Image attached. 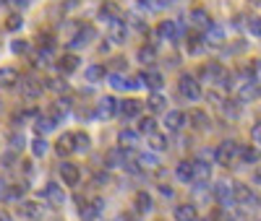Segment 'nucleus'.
<instances>
[{
	"mask_svg": "<svg viewBox=\"0 0 261 221\" xmlns=\"http://www.w3.org/2000/svg\"><path fill=\"white\" fill-rule=\"evenodd\" d=\"M232 198H235V206H241L243 211H253L258 206V195L248 185H243V182L232 185Z\"/></svg>",
	"mask_w": 261,
	"mask_h": 221,
	"instance_id": "obj_1",
	"label": "nucleus"
},
{
	"mask_svg": "<svg viewBox=\"0 0 261 221\" xmlns=\"http://www.w3.org/2000/svg\"><path fill=\"white\" fill-rule=\"evenodd\" d=\"M238 156H241V146H238L235 141H222L214 151V162H220L222 167H230Z\"/></svg>",
	"mask_w": 261,
	"mask_h": 221,
	"instance_id": "obj_2",
	"label": "nucleus"
},
{
	"mask_svg": "<svg viewBox=\"0 0 261 221\" xmlns=\"http://www.w3.org/2000/svg\"><path fill=\"white\" fill-rule=\"evenodd\" d=\"M178 88H180V94H183L188 102H199V99H201V86H199V81H196L191 73H183V76L178 78Z\"/></svg>",
	"mask_w": 261,
	"mask_h": 221,
	"instance_id": "obj_3",
	"label": "nucleus"
},
{
	"mask_svg": "<svg viewBox=\"0 0 261 221\" xmlns=\"http://www.w3.org/2000/svg\"><path fill=\"white\" fill-rule=\"evenodd\" d=\"M235 94H238V102H253L261 97V86L256 78H246L243 83L235 86Z\"/></svg>",
	"mask_w": 261,
	"mask_h": 221,
	"instance_id": "obj_4",
	"label": "nucleus"
},
{
	"mask_svg": "<svg viewBox=\"0 0 261 221\" xmlns=\"http://www.w3.org/2000/svg\"><path fill=\"white\" fill-rule=\"evenodd\" d=\"M58 174H60L63 185H68V187H76V185L81 182V169H79V164H73V162H60Z\"/></svg>",
	"mask_w": 261,
	"mask_h": 221,
	"instance_id": "obj_5",
	"label": "nucleus"
},
{
	"mask_svg": "<svg viewBox=\"0 0 261 221\" xmlns=\"http://www.w3.org/2000/svg\"><path fill=\"white\" fill-rule=\"evenodd\" d=\"M107 39L113 44H125V39H128V24L125 21H120V18L107 21Z\"/></svg>",
	"mask_w": 261,
	"mask_h": 221,
	"instance_id": "obj_6",
	"label": "nucleus"
},
{
	"mask_svg": "<svg viewBox=\"0 0 261 221\" xmlns=\"http://www.w3.org/2000/svg\"><path fill=\"white\" fill-rule=\"evenodd\" d=\"M214 201L220 203L225 211H230V208L235 206V198H232V185H230V182H225V180H222V182H217V185H214Z\"/></svg>",
	"mask_w": 261,
	"mask_h": 221,
	"instance_id": "obj_7",
	"label": "nucleus"
},
{
	"mask_svg": "<svg viewBox=\"0 0 261 221\" xmlns=\"http://www.w3.org/2000/svg\"><path fill=\"white\" fill-rule=\"evenodd\" d=\"M118 115V99L115 97H102L97 102V109H94V117L97 120H110Z\"/></svg>",
	"mask_w": 261,
	"mask_h": 221,
	"instance_id": "obj_8",
	"label": "nucleus"
},
{
	"mask_svg": "<svg viewBox=\"0 0 261 221\" xmlns=\"http://www.w3.org/2000/svg\"><path fill=\"white\" fill-rule=\"evenodd\" d=\"M141 109H144V104L139 99H123V102H118V115H123V120H136L141 115Z\"/></svg>",
	"mask_w": 261,
	"mask_h": 221,
	"instance_id": "obj_9",
	"label": "nucleus"
},
{
	"mask_svg": "<svg viewBox=\"0 0 261 221\" xmlns=\"http://www.w3.org/2000/svg\"><path fill=\"white\" fill-rule=\"evenodd\" d=\"M110 83H113L115 88H120V91H134V88L144 86L141 76H136V78H130V76H123V73H113V76H110Z\"/></svg>",
	"mask_w": 261,
	"mask_h": 221,
	"instance_id": "obj_10",
	"label": "nucleus"
},
{
	"mask_svg": "<svg viewBox=\"0 0 261 221\" xmlns=\"http://www.w3.org/2000/svg\"><path fill=\"white\" fill-rule=\"evenodd\" d=\"M45 201H47L53 208H63V203H65V190H63L58 182H47V185H45Z\"/></svg>",
	"mask_w": 261,
	"mask_h": 221,
	"instance_id": "obj_11",
	"label": "nucleus"
},
{
	"mask_svg": "<svg viewBox=\"0 0 261 221\" xmlns=\"http://www.w3.org/2000/svg\"><path fill=\"white\" fill-rule=\"evenodd\" d=\"M209 180H212L209 162H204V159L193 162V185H209Z\"/></svg>",
	"mask_w": 261,
	"mask_h": 221,
	"instance_id": "obj_12",
	"label": "nucleus"
},
{
	"mask_svg": "<svg viewBox=\"0 0 261 221\" xmlns=\"http://www.w3.org/2000/svg\"><path fill=\"white\" fill-rule=\"evenodd\" d=\"M165 128L167 133H180L186 128V115L178 112V109H170V112H165Z\"/></svg>",
	"mask_w": 261,
	"mask_h": 221,
	"instance_id": "obj_13",
	"label": "nucleus"
},
{
	"mask_svg": "<svg viewBox=\"0 0 261 221\" xmlns=\"http://www.w3.org/2000/svg\"><path fill=\"white\" fill-rule=\"evenodd\" d=\"M18 216L27 218V221H37V218H42V206L37 201H21L18 203Z\"/></svg>",
	"mask_w": 261,
	"mask_h": 221,
	"instance_id": "obj_14",
	"label": "nucleus"
},
{
	"mask_svg": "<svg viewBox=\"0 0 261 221\" xmlns=\"http://www.w3.org/2000/svg\"><path fill=\"white\" fill-rule=\"evenodd\" d=\"M160 37L165 39V42H175V39H180V26H178V21H172V18H167V21H160Z\"/></svg>",
	"mask_w": 261,
	"mask_h": 221,
	"instance_id": "obj_15",
	"label": "nucleus"
},
{
	"mask_svg": "<svg viewBox=\"0 0 261 221\" xmlns=\"http://www.w3.org/2000/svg\"><path fill=\"white\" fill-rule=\"evenodd\" d=\"M94 37H97L94 26H84L79 34H73V39L68 42V47H71V50H81V47H86V44H89Z\"/></svg>",
	"mask_w": 261,
	"mask_h": 221,
	"instance_id": "obj_16",
	"label": "nucleus"
},
{
	"mask_svg": "<svg viewBox=\"0 0 261 221\" xmlns=\"http://www.w3.org/2000/svg\"><path fill=\"white\" fill-rule=\"evenodd\" d=\"M42 91H45V86L37 78H21V94L27 99H37V97H42Z\"/></svg>",
	"mask_w": 261,
	"mask_h": 221,
	"instance_id": "obj_17",
	"label": "nucleus"
},
{
	"mask_svg": "<svg viewBox=\"0 0 261 221\" xmlns=\"http://www.w3.org/2000/svg\"><path fill=\"white\" fill-rule=\"evenodd\" d=\"M222 42H225V29H222V26L212 24V26L204 31V44H206V47H220Z\"/></svg>",
	"mask_w": 261,
	"mask_h": 221,
	"instance_id": "obj_18",
	"label": "nucleus"
},
{
	"mask_svg": "<svg viewBox=\"0 0 261 221\" xmlns=\"http://www.w3.org/2000/svg\"><path fill=\"white\" fill-rule=\"evenodd\" d=\"M186 122L191 125V128H196V130H206L212 122H209V115L204 112V109H191L188 112V117H186Z\"/></svg>",
	"mask_w": 261,
	"mask_h": 221,
	"instance_id": "obj_19",
	"label": "nucleus"
},
{
	"mask_svg": "<svg viewBox=\"0 0 261 221\" xmlns=\"http://www.w3.org/2000/svg\"><path fill=\"white\" fill-rule=\"evenodd\" d=\"M134 206H136L139 213H151V211H154V201H151V195H149L146 190H139V193H136Z\"/></svg>",
	"mask_w": 261,
	"mask_h": 221,
	"instance_id": "obj_20",
	"label": "nucleus"
},
{
	"mask_svg": "<svg viewBox=\"0 0 261 221\" xmlns=\"http://www.w3.org/2000/svg\"><path fill=\"white\" fill-rule=\"evenodd\" d=\"M118 143H120V148H136V146H139V130L123 128V130L118 133Z\"/></svg>",
	"mask_w": 261,
	"mask_h": 221,
	"instance_id": "obj_21",
	"label": "nucleus"
},
{
	"mask_svg": "<svg viewBox=\"0 0 261 221\" xmlns=\"http://www.w3.org/2000/svg\"><path fill=\"white\" fill-rule=\"evenodd\" d=\"M225 73H227V71L222 68L220 62H209L206 68L201 71V76H204V81H206V83H220V78H222Z\"/></svg>",
	"mask_w": 261,
	"mask_h": 221,
	"instance_id": "obj_22",
	"label": "nucleus"
},
{
	"mask_svg": "<svg viewBox=\"0 0 261 221\" xmlns=\"http://www.w3.org/2000/svg\"><path fill=\"white\" fill-rule=\"evenodd\" d=\"M141 81H144L146 88H151V91H160V88L165 86V78H162L160 71H146V73H141Z\"/></svg>",
	"mask_w": 261,
	"mask_h": 221,
	"instance_id": "obj_23",
	"label": "nucleus"
},
{
	"mask_svg": "<svg viewBox=\"0 0 261 221\" xmlns=\"http://www.w3.org/2000/svg\"><path fill=\"white\" fill-rule=\"evenodd\" d=\"M136 167H139V169H157V167H160V156H157L154 151L136 153Z\"/></svg>",
	"mask_w": 261,
	"mask_h": 221,
	"instance_id": "obj_24",
	"label": "nucleus"
},
{
	"mask_svg": "<svg viewBox=\"0 0 261 221\" xmlns=\"http://www.w3.org/2000/svg\"><path fill=\"white\" fill-rule=\"evenodd\" d=\"M102 201H94V203H89L84 211H81V221H105L102 218Z\"/></svg>",
	"mask_w": 261,
	"mask_h": 221,
	"instance_id": "obj_25",
	"label": "nucleus"
},
{
	"mask_svg": "<svg viewBox=\"0 0 261 221\" xmlns=\"http://www.w3.org/2000/svg\"><path fill=\"white\" fill-rule=\"evenodd\" d=\"M149 138V148L154 151V153H162V151H167V146H170V141H167V136L165 133H151V136H146Z\"/></svg>",
	"mask_w": 261,
	"mask_h": 221,
	"instance_id": "obj_26",
	"label": "nucleus"
},
{
	"mask_svg": "<svg viewBox=\"0 0 261 221\" xmlns=\"http://www.w3.org/2000/svg\"><path fill=\"white\" fill-rule=\"evenodd\" d=\"M175 177L183 185H193V162H180L175 167Z\"/></svg>",
	"mask_w": 261,
	"mask_h": 221,
	"instance_id": "obj_27",
	"label": "nucleus"
},
{
	"mask_svg": "<svg viewBox=\"0 0 261 221\" xmlns=\"http://www.w3.org/2000/svg\"><path fill=\"white\" fill-rule=\"evenodd\" d=\"M172 216H175V221H193L199 213H196V206L193 203H180L175 211H172Z\"/></svg>",
	"mask_w": 261,
	"mask_h": 221,
	"instance_id": "obj_28",
	"label": "nucleus"
},
{
	"mask_svg": "<svg viewBox=\"0 0 261 221\" xmlns=\"http://www.w3.org/2000/svg\"><path fill=\"white\" fill-rule=\"evenodd\" d=\"M191 21H193V26H199V29H209L212 26V18H209V13L204 11V8H193L191 11Z\"/></svg>",
	"mask_w": 261,
	"mask_h": 221,
	"instance_id": "obj_29",
	"label": "nucleus"
},
{
	"mask_svg": "<svg viewBox=\"0 0 261 221\" xmlns=\"http://www.w3.org/2000/svg\"><path fill=\"white\" fill-rule=\"evenodd\" d=\"M55 151L60 153V156H68V153H73V133H65V136H60L58 143H55Z\"/></svg>",
	"mask_w": 261,
	"mask_h": 221,
	"instance_id": "obj_30",
	"label": "nucleus"
},
{
	"mask_svg": "<svg viewBox=\"0 0 261 221\" xmlns=\"http://www.w3.org/2000/svg\"><path fill=\"white\" fill-rule=\"evenodd\" d=\"M238 159L251 167V164H256V162L261 159V151H258L256 146H241V156H238Z\"/></svg>",
	"mask_w": 261,
	"mask_h": 221,
	"instance_id": "obj_31",
	"label": "nucleus"
},
{
	"mask_svg": "<svg viewBox=\"0 0 261 221\" xmlns=\"http://www.w3.org/2000/svg\"><path fill=\"white\" fill-rule=\"evenodd\" d=\"M18 83V71L16 68H0V88H11Z\"/></svg>",
	"mask_w": 261,
	"mask_h": 221,
	"instance_id": "obj_32",
	"label": "nucleus"
},
{
	"mask_svg": "<svg viewBox=\"0 0 261 221\" xmlns=\"http://www.w3.org/2000/svg\"><path fill=\"white\" fill-rule=\"evenodd\" d=\"M92 148V138L86 133H73V153H86Z\"/></svg>",
	"mask_w": 261,
	"mask_h": 221,
	"instance_id": "obj_33",
	"label": "nucleus"
},
{
	"mask_svg": "<svg viewBox=\"0 0 261 221\" xmlns=\"http://www.w3.org/2000/svg\"><path fill=\"white\" fill-rule=\"evenodd\" d=\"M107 76V71H105V65H89V68L84 71V78L89 81V83H97V81H102Z\"/></svg>",
	"mask_w": 261,
	"mask_h": 221,
	"instance_id": "obj_34",
	"label": "nucleus"
},
{
	"mask_svg": "<svg viewBox=\"0 0 261 221\" xmlns=\"http://www.w3.org/2000/svg\"><path fill=\"white\" fill-rule=\"evenodd\" d=\"M146 107L151 109V112H165V109H167V99H165V97H162L160 91H154V94L149 97Z\"/></svg>",
	"mask_w": 261,
	"mask_h": 221,
	"instance_id": "obj_35",
	"label": "nucleus"
},
{
	"mask_svg": "<svg viewBox=\"0 0 261 221\" xmlns=\"http://www.w3.org/2000/svg\"><path fill=\"white\" fill-rule=\"evenodd\" d=\"M151 133H157V120H154V117H141V122H139V136H151Z\"/></svg>",
	"mask_w": 261,
	"mask_h": 221,
	"instance_id": "obj_36",
	"label": "nucleus"
},
{
	"mask_svg": "<svg viewBox=\"0 0 261 221\" xmlns=\"http://www.w3.org/2000/svg\"><path fill=\"white\" fill-rule=\"evenodd\" d=\"M58 65H60L63 73H73V71L79 68V57H76V55H65V57H60Z\"/></svg>",
	"mask_w": 261,
	"mask_h": 221,
	"instance_id": "obj_37",
	"label": "nucleus"
},
{
	"mask_svg": "<svg viewBox=\"0 0 261 221\" xmlns=\"http://www.w3.org/2000/svg\"><path fill=\"white\" fill-rule=\"evenodd\" d=\"M58 125H55V120L50 117V115H42V117H37V133H50V130H55Z\"/></svg>",
	"mask_w": 261,
	"mask_h": 221,
	"instance_id": "obj_38",
	"label": "nucleus"
},
{
	"mask_svg": "<svg viewBox=\"0 0 261 221\" xmlns=\"http://www.w3.org/2000/svg\"><path fill=\"white\" fill-rule=\"evenodd\" d=\"M136 57H139V62L151 65V62H154V57H157V52H154V47H141V50L136 52Z\"/></svg>",
	"mask_w": 261,
	"mask_h": 221,
	"instance_id": "obj_39",
	"label": "nucleus"
},
{
	"mask_svg": "<svg viewBox=\"0 0 261 221\" xmlns=\"http://www.w3.org/2000/svg\"><path fill=\"white\" fill-rule=\"evenodd\" d=\"M118 13H120V11H118V6H113V3H105V6L99 8V16H102L105 21H113V18H120Z\"/></svg>",
	"mask_w": 261,
	"mask_h": 221,
	"instance_id": "obj_40",
	"label": "nucleus"
},
{
	"mask_svg": "<svg viewBox=\"0 0 261 221\" xmlns=\"http://www.w3.org/2000/svg\"><path fill=\"white\" fill-rule=\"evenodd\" d=\"M32 153H34V156H45V153H47V141L42 136H37L32 141Z\"/></svg>",
	"mask_w": 261,
	"mask_h": 221,
	"instance_id": "obj_41",
	"label": "nucleus"
},
{
	"mask_svg": "<svg viewBox=\"0 0 261 221\" xmlns=\"http://www.w3.org/2000/svg\"><path fill=\"white\" fill-rule=\"evenodd\" d=\"M141 11H162L165 8V0H136Z\"/></svg>",
	"mask_w": 261,
	"mask_h": 221,
	"instance_id": "obj_42",
	"label": "nucleus"
},
{
	"mask_svg": "<svg viewBox=\"0 0 261 221\" xmlns=\"http://www.w3.org/2000/svg\"><path fill=\"white\" fill-rule=\"evenodd\" d=\"M204 37H188V42H186V50L191 52V55H196V52H201V47H204Z\"/></svg>",
	"mask_w": 261,
	"mask_h": 221,
	"instance_id": "obj_43",
	"label": "nucleus"
},
{
	"mask_svg": "<svg viewBox=\"0 0 261 221\" xmlns=\"http://www.w3.org/2000/svg\"><path fill=\"white\" fill-rule=\"evenodd\" d=\"M21 26H24V18H21L18 13H11L8 21H6V29H8V31H18Z\"/></svg>",
	"mask_w": 261,
	"mask_h": 221,
	"instance_id": "obj_44",
	"label": "nucleus"
},
{
	"mask_svg": "<svg viewBox=\"0 0 261 221\" xmlns=\"http://www.w3.org/2000/svg\"><path fill=\"white\" fill-rule=\"evenodd\" d=\"M248 31H251L253 37L261 39V18H258V16H253V18L248 21Z\"/></svg>",
	"mask_w": 261,
	"mask_h": 221,
	"instance_id": "obj_45",
	"label": "nucleus"
},
{
	"mask_svg": "<svg viewBox=\"0 0 261 221\" xmlns=\"http://www.w3.org/2000/svg\"><path fill=\"white\" fill-rule=\"evenodd\" d=\"M11 50H13L16 55H24V52H29V42H24V39H16V42L11 44Z\"/></svg>",
	"mask_w": 261,
	"mask_h": 221,
	"instance_id": "obj_46",
	"label": "nucleus"
},
{
	"mask_svg": "<svg viewBox=\"0 0 261 221\" xmlns=\"http://www.w3.org/2000/svg\"><path fill=\"white\" fill-rule=\"evenodd\" d=\"M11 148H13V151L24 148V136H11Z\"/></svg>",
	"mask_w": 261,
	"mask_h": 221,
	"instance_id": "obj_47",
	"label": "nucleus"
},
{
	"mask_svg": "<svg viewBox=\"0 0 261 221\" xmlns=\"http://www.w3.org/2000/svg\"><path fill=\"white\" fill-rule=\"evenodd\" d=\"M18 195H24V187H18V185H16L13 190H6V198H11V201H16Z\"/></svg>",
	"mask_w": 261,
	"mask_h": 221,
	"instance_id": "obj_48",
	"label": "nucleus"
},
{
	"mask_svg": "<svg viewBox=\"0 0 261 221\" xmlns=\"http://www.w3.org/2000/svg\"><path fill=\"white\" fill-rule=\"evenodd\" d=\"M251 138H253V141H256V143H261V122H258V125H253V128H251Z\"/></svg>",
	"mask_w": 261,
	"mask_h": 221,
	"instance_id": "obj_49",
	"label": "nucleus"
},
{
	"mask_svg": "<svg viewBox=\"0 0 261 221\" xmlns=\"http://www.w3.org/2000/svg\"><path fill=\"white\" fill-rule=\"evenodd\" d=\"M13 162H16V153H13V151H8V153H3V164H6V167H11Z\"/></svg>",
	"mask_w": 261,
	"mask_h": 221,
	"instance_id": "obj_50",
	"label": "nucleus"
},
{
	"mask_svg": "<svg viewBox=\"0 0 261 221\" xmlns=\"http://www.w3.org/2000/svg\"><path fill=\"white\" fill-rule=\"evenodd\" d=\"M8 6H13V8H24L27 6V0H6Z\"/></svg>",
	"mask_w": 261,
	"mask_h": 221,
	"instance_id": "obj_51",
	"label": "nucleus"
},
{
	"mask_svg": "<svg viewBox=\"0 0 261 221\" xmlns=\"http://www.w3.org/2000/svg\"><path fill=\"white\" fill-rule=\"evenodd\" d=\"M160 193H162L165 198H172V195H175V193H172V190H170L167 185H160Z\"/></svg>",
	"mask_w": 261,
	"mask_h": 221,
	"instance_id": "obj_52",
	"label": "nucleus"
},
{
	"mask_svg": "<svg viewBox=\"0 0 261 221\" xmlns=\"http://www.w3.org/2000/svg\"><path fill=\"white\" fill-rule=\"evenodd\" d=\"M50 86H53V88H58V91H60V88H63V91H65V88H68L65 83H60V81H50Z\"/></svg>",
	"mask_w": 261,
	"mask_h": 221,
	"instance_id": "obj_53",
	"label": "nucleus"
},
{
	"mask_svg": "<svg viewBox=\"0 0 261 221\" xmlns=\"http://www.w3.org/2000/svg\"><path fill=\"white\" fill-rule=\"evenodd\" d=\"M6 190H8V185H6V180H0V195L6 198Z\"/></svg>",
	"mask_w": 261,
	"mask_h": 221,
	"instance_id": "obj_54",
	"label": "nucleus"
},
{
	"mask_svg": "<svg viewBox=\"0 0 261 221\" xmlns=\"http://www.w3.org/2000/svg\"><path fill=\"white\" fill-rule=\"evenodd\" d=\"M253 180H256V182H258V185H261V167H258V169H256V172H253Z\"/></svg>",
	"mask_w": 261,
	"mask_h": 221,
	"instance_id": "obj_55",
	"label": "nucleus"
},
{
	"mask_svg": "<svg viewBox=\"0 0 261 221\" xmlns=\"http://www.w3.org/2000/svg\"><path fill=\"white\" fill-rule=\"evenodd\" d=\"M0 221H11V218H8L6 213H0Z\"/></svg>",
	"mask_w": 261,
	"mask_h": 221,
	"instance_id": "obj_56",
	"label": "nucleus"
},
{
	"mask_svg": "<svg viewBox=\"0 0 261 221\" xmlns=\"http://www.w3.org/2000/svg\"><path fill=\"white\" fill-rule=\"evenodd\" d=\"M0 3H6V0H0Z\"/></svg>",
	"mask_w": 261,
	"mask_h": 221,
	"instance_id": "obj_57",
	"label": "nucleus"
},
{
	"mask_svg": "<svg viewBox=\"0 0 261 221\" xmlns=\"http://www.w3.org/2000/svg\"><path fill=\"white\" fill-rule=\"evenodd\" d=\"M256 3H261V0H256Z\"/></svg>",
	"mask_w": 261,
	"mask_h": 221,
	"instance_id": "obj_58",
	"label": "nucleus"
}]
</instances>
